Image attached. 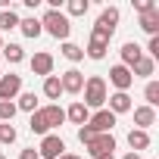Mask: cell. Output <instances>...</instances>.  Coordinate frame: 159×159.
<instances>
[{
	"mask_svg": "<svg viewBox=\"0 0 159 159\" xmlns=\"http://www.w3.org/2000/svg\"><path fill=\"white\" fill-rule=\"evenodd\" d=\"M66 153V140L59 134H44L41 137V147H38V156L41 159H59Z\"/></svg>",
	"mask_w": 159,
	"mask_h": 159,
	"instance_id": "4",
	"label": "cell"
},
{
	"mask_svg": "<svg viewBox=\"0 0 159 159\" xmlns=\"http://www.w3.org/2000/svg\"><path fill=\"white\" fill-rule=\"evenodd\" d=\"M31 72H34V75H41V78L53 75V56H50V53H44V50H41V53H34V56H31Z\"/></svg>",
	"mask_w": 159,
	"mask_h": 159,
	"instance_id": "10",
	"label": "cell"
},
{
	"mask_svg": "<svg viewBox=\"0 0 159 159\" xmlns=\"http://www.w3.org/2000/svg\"><path fill=\"white\" fill-rule=\"evenodd\" d=\"M84 147H88V153H91L94 159H100V156H112V150H116V137H112V134H94L91 143H84Z\"/></svg>",
	"mask_w": 159,
	"mask_h": 159,
	"instance_id": "5",
	"label": "cell"
},
{
	"mask_svg": "<svg viewBox=\"0 0 159 159\" xmlns=\"http://www.w3.org/2000/svg\"><path fill=\"white\" fill-rule=\"evenodd\" d=\"M88 0H69V3H66V16H84L88 13Z\"/></svg>",
	"mask_w": 159,
	"mask_h": 159,
	"instance_id": "29",
	"label": "cell"
},
{
	"mask_svg": "<svg viewBox=\"0 0 159 159\" xmlns=\"http://www.w3.org/2000/svg\"><path fill=\"white\" fill-rule=\"evenodd\" d=\"M41 116H44L47 128H59V125L66 122V109H62L59 103H50V106H41Z\"/></svg>",
	"mask_w": 159,
	"mask_h": 159,
	"instance_id": "11",
	"label": "cell"
},
{
	"mask_svg": "<svg viewBox=\"0 0 159 159\" xmlns=\"http://www.w3.org/2000/svg\"><path fill=\"white\" fill-rule=\"evenodd\" d=\"M41 28H44L47 34H53L56 41H69V34H72V22H69V16L59 13V10H47L44 19H41Z\"/></svg>",
	"mask_w": 159,
	"mask_h": 159,
	"instance_id": "1",
	"label": "cell"
},
{
	"mask_svg": "<svg viewBox=\"0 0 159 159\" xmlns=\"http://www.w3.org/2000/svg\"><path fill=\"white\" fill-rule=\"evenodd\" d=\"M106 103H109V112H112V116H122V112H131V97H128V94H122V91L109 94V97H106Z\"/></svg>",
	"mask_w": 159,
	"mask_h": 159,
	"instance_id": "12",
	"label": "cell"
},
{
	"mask_svg": "<svg viewBox=\"0 0 159 159\" xmlns=\"http://www.w3.org/2000/svg\"><path fill=\"white\" fill-rule=\"evenodd\" d=\"M16 109H22V112H38V94H34V91H25V94H19V103H16Z\"/></svg>",
	"mask_w": 159,
	"mask_h": 159,
	"instance_id": "23",
	"label": "cell"
},
{
	"mask_svg": "<svg viewBox=\"0 0 159 159\" xmlns=\"http://www.w3.org/2000/svg\"><path fill=\"white\" fill-rule=\"evenodd\" d=\"M13 28H19V13L7 7V10H0V31H13Z\"/></svg>",
	"mask_w": 159,
	"mask_h": 159,
	"instance_id": "21",
	"label": "cell"
},
{
	"mask_svg": "<svg viewBox=\"0 0 159 159\" xmlns=\"http://www.w3.org/2000/svg\"><path fill=\"white\" fill-rule=\"evenodd\" d=\"M134 10L137 13H150V10H156V3L153 0H134Z\"/></svg>",
	"mask_w": 159,
	"mask_h": 159,
	"instance_id": "31",
	"label": "cell"
},
{
	"mask_svg": "<svg viewBox=\"0 0 159 159\" xmlns=\"http://www.w3.org/2000/svg\"><path fill=\"white\" fill-rule=\"evenodd\" d=\"M16 112H19V109H16V103H13V100H0V122H10V125H13Z\"/></svg>",
	"mask_w": 159,
	"mask_h": 159,
	"instance_id": "28",
	"label": "cell"
},
{
	"mask_svg": "<svg viewBox=\"0 0 159 159\" xmlns=\"http://www.w3.org/2000/svg\"><path fill=\"white\" fill-rule=\"evenodd\" d=\"M59 94H62L59 75H47V78H44V97H47V100H59Z\"/></svg>",
	"mask_w": 159,
	"mask_h": 159,
	"instance_id": "22",
	"label": "cell"
},
{
	"mask_svg": "<svg viewBox=\"0 0 159 159\" xmlns=\"http://www.w3.org/2000/svg\"><path fill=\"white\" fill-rule=\"evenodd\" d=\"M19 159H41V156H38V150H34V147H28V150H22V153H19Z\"/></svg>",
	"mask_w": 159,
	"mask_h": 159,
	"instance_id": "34",
	"label": "cell"
},
{
	"mask_svg": "<svg viewBox=\"0 0 159 159\" xmlns=\"http://www.w3.org/2000/svg\"><path fill=\"white\" fill-rule=\"evenodd\" d=\"M0 53H3L7 62H13V66H19V62L25 59V50H22L19 44H3V50H0Z\"/></svg>",
	"mask_w": 159,
	"mask_h": 159,
	"instance_id": "25",
	"label": "cell"
},
{
	"mask_svg": "<svg viewBox=\"0 0 159 159\" xmlns=\"http://www.w3.org/2000/svg\"><path fill=\"white\" fill-rule=\"evenodd\" d=\"M156 72V59H150V56H140L134 66H131V75L134 78H150Z\"/></svg>",
	"mask_w": 159,
	"mask_h": 159,
	"instance_id": "18",
	"label": "cell"
},
{
	"mask_svg": "<svg viewBox=\"0 0 159 159\" xmlns=\"http://www.w3.org/2000/svg\"><path fill=\"white\" fill-rule=\"evenodd\" d=\"M143 97H147V106L156 109V103H159V81H150V84L143 88Z\"/></svg>",
	"mask_w": 159,
	"mask_h": 159,
	"instance_id": "30",
	"label": "cell"
},
{
	"mask_svg": "<svg viewBox=\"0 0 159 159\" xmlns=\"http://www.w3.org/2000/svg\"><path fill=\"white\" fill-rule=\"evenodd\" d=\"M62 56H66L69 62H81V59H84V47H78V44H72V41H62Z\"/></svg>",
	"mask_w": 159,
	"mask_h": 159,
	"instance_id": "24",
	"label": "cell"
},
{
	"mask_svg": "<svg viewBox=\"0 0 159 159\" xmlns=\"http://www.w3.org/2000/svg\"><path fill=\"white\" fill-rule=\"evenodd\" d=\"M112 125H116V116L109 109H97L91 119H88V128L94 134H112Z\"/></svg>",
	"mask_w": 159,
	"mask_h": 159,
	"instance_id": "6",
	"label": "cell"
},
{
	"mask_svg": "<svg viewBox=\"0 0 159 159\" xmlns=\"http://www.w3.org/2000/svg\"><path fill=\"white\" fill-rule=\"evenodd\" d=\"M66 119H69L72 125H88V119H91V109H88L81 100H75V103L66 109Z\"/></svg>",
	"mask_w": 159,
	"mask_h": 159,
	"instance_id": "13",
	"label": "cell"
},
{
	"mask_svg": "<svg viewBox=\"0 0 159 159\" xmlns=\"http://www.w3.org/2000/svg\"><path fill=\"white\" fill-rule=\"evenodd\" d=\"M100 159H116V156H100Z\"/></svg>",
	"mask_w": 159,
	"mask_h": 159,
	"instance_id": "37",
	"label": "cell"
},
{
	"mask_svg": "<svg viewBox=\"0 0 159 159\" xmlns=\"http://www.w3.org/2000/svg\"><path fill=\"white\" fill-rule=\"evenodd\" d=\"M128 147H131V153L147 150V147H150V134L140 131V128H131V131H128Z\"/></svg>",
	"mask_w": 159,
	"mask_h": 159,
	"instance_id": "16",
	"label": "cell"
},
{
	"mask_svg": "<svg viewBox=\"0 0 159 159\" xmlns=\"http://www.w3.org/2000/svg\"><path fill=\"white\" fill-rule=\"evenodd\" d=\"M0 50H3V38H0Z\"/></svg>",
	"mask_w": 159,
	"mask_h": 159,
	"instance_id": "38",
	"label": "cell"
},
{
	"mask_svg": "<svg viewBox=\"0 0 159 159\" xmlns=\"http://www.w3.org/2000/svg\"><path fill=\"white\" fill-rule=\"evenodd\" d=\"M147 53H150V59H156V56H159V34H156V38H150V44H147Z\"/></svg>",
	"mask_w": 159,
	"mask_h": 159,
	"instance_id": "32",
	"label": "cell"
},
{
	"mask_svg": "<svg viewBox=\"0 0 159 159\" xmlns=\"http://www.w3.org/2000/svg\"><path fill=\"white\" fill-rule=\"evenodd\" d=\"M137 25H140L150 38H156V34H159V7H156V10H150V13H140Z\"/></svg>",
	"mask_w": 159,
	"mask_h": 159,
	"instance_id": "14",
	"label": "cell"
},
{
	"mask_svg": "<svg viewBox=\"0 0 159 159\" xmlns=\"http://www.w3.org/2000/svg\"><path fill=\"white\" fill-rule=\"evenodd\" d=\"M140 56H143V50H140V47H137L134 41L122 44V66H125V69H131V66H134V62H137Z\"/></svg>",
	"mask_w": 159,
	"mask_h": 159,
	"instance_id": "17",
	"label": "cell"
},
{
	"mask_svg": "<svg viewBox=\"0 0 159 159\" xmlns=\"http://www.w3.org/2000/svg\"><path fill=\"white\" fill-rule=\"evenodd\" d=\"M59 159H81V156H75V153H62Z\"/></svg>",
	"mask_w": 159,
	"mask_h": 159,
	"instance_id": "35",
	"label": "cell"
},
{
	"mask_svg": "<svg viewBox=\"0 0 159 159\" xmlns=\"http://www.w3.org/2000/svg\"><path fill=\"white\" fill-rule=\"evenodd\" d=\"M116 28H119V10H116V7H106V10L100 13V19H97V25H94L91 38H100V41H106V44H109V38L116 34Z\"/></svg>",
	"mask_w": 159,
	"mask_h": 159,
	"instance_id": "3",
	"label": "cell"
},
{
	"mask_svg": "<svg viewBox=\"0 0 159 159\" xmlns=\"http://www.w3.org/2000/svg\"><path fill=\"white\" fill-rule=\"evenodd\" d=\"M28 128H31V134H50V128H47V122H44V116H41V109L38 112H31V119H28Z\"/></svg>",
	"mask_w": 159,
	"mask_h": 159,
	"instance_id": "26",
	"label": "cell"
},
{
	"mask_svg": "<svg viewBox=\"0 0 159 159\" xmlns=\"http://www.w3.org/2000/svg\"><path fill=\"white\" fill-rule=\"evenodd\" d=\"M91 137H94V131H91L88 125H81V128H78V140H81V143H91Z\"/></svg>",
	"mask_w": 159,
	"mask_h": 159,
	"instance_id": "33",
	"label": "cell"
},
{
	"mask_svg": "<svg viewBox=\"0 0 159 159\" xmlns=\"http://www.w3.org/2000/svg\"><path fill=\"white\" fill-rule=\"evenodd\" d=\"M109 84H112L116 91L128 94V88L134 84V75H131V69H125L122 62H119V66H112V69H109Z\"/></svg>",
	"mask_w": 159,
	"mask_h": 159,
	"instance_id": "7",
	"label": "cell"
},
{
	"mask_svg": "<svg viewBox=\"0 0 159 159\" xmlns=\"http://www.w3.org/2000/svg\"><path fill=\"white\" fill-rule=\"evenodd\" d=\"M16 137H19V131H16L10 122H0V143L10 147V143H16Z\"/></svg>",
	"mask_w": 159,
	"mask_h": 159,
	"instance_id": "27",
	"label": "cell"
},
{
	"mask_svg": "<svg viewBox=\"0 0 159 159\" xmlns=\"http://www.w3.org/2000/svg\"><path fill=\"white\" fill-rule=\"evenodd\" d=\"M134 125H137L140 131H147L150 125H156V109H153V106H137V109H134Z\"/></svg>",
	"mask_w": 159,
	"mask_h": 159,
	"instance_id": "15",
	"label": "cell"
},
{
	"mask_svg": "<svg viewBox=\"0 0 159 159\" xmlns=\"http://www.w3.org/2000/svg\"><path fill=\"white\" fill-rule=\"evenodd\" d=\"M19 31H22L25 38H31V41H34L44 28H41V19H38V16H28V19H19Z\"/></svg>",
	"mask_w": 159,
	"mask_h": 159,
	"instance_id": "19",
	"label": "cell"
},
{
	"mask_svg": "<svg viewBox=\"0 0 159 159\" xmlns=\"http://www.w3.org/2000/svg\"><path fill=\"white\" fill-rule=\"evenodd\" d=\"M22 94V75H0V100H16Z\"/></svg>",
	"mask_w": 159,
	"mask_h": 159,
	"instance_id": "8",
	"label": "cell"
},
{
	"mask_svg": "<svg viewBox=\"0 0 159 159\" xmlns=\"http://www.w3.org/2000/svg\"><path fill=\"white\" fill-rule=\"evenodd\" d=\"M106 50H109V44H106V41L91 38V41H88V47H84V56H91V59H103V56H106Z\"/></svg>",
	"mask_w": 159,
	"mask_h": 159,
	"instance_id": "20",
	"label": "cell"
},
{
	"mask_svg": "<svg viewBox=\"0 0 159 159\" xmlns=\"http://www.w3.org/2000/svg\"><path fill=\"white\" fill-rule=\"evenodd\" d=\"M122 159H140V153H125Z\"/></svg>",
	"mask_w": 159,
	"mask_h": 159,
	"instance_id": "36",
	"label": "cell"
},
{
	"mask_svg": "<svg viewBox=\"0 0 159 159\" xmlns=\"http://www.w3.org/2000/svg\"><path fill=\"white\" fill-rule=\"evenodd\" d=\"M59 84H62V94H81L84 88V75L78 72V69H69L59 75Z\"/></svg>",
	"mask_w": 159,
	"mask_h": 159,
	"instance_id": "9",
	"label": "cell"
},
{
	"mask_svg": "<svg viewBox=\"0 0 159 159\" xmlns=\"http://www.w3.org/2000/svg\"><path fill=\"white\" fill-rule=\"evenodd\" d=\"M0 159H7V156H3V153H0Z\"/></svg>",
	"mask_w": 159,
	"mask_h": 159,
	"instance_id": "39",
	"label": "cell"
},
{
	"mask_svg": "<svg viewBox=\"0 0 159 159\" xmlns=\"http://www.w3.org/2000/svg\"><path fill=\"white\" fill-rule=\"evenodd\" d=\"M84 106L88 109H103V103H106V97H109V91H106V81L100 75H91V78H84Z\"/></svg>",
	"mask_w": 159,
	"mask_h": 159,
	"instance_id": "2",
	"label": "cell"
}]
</instances>
